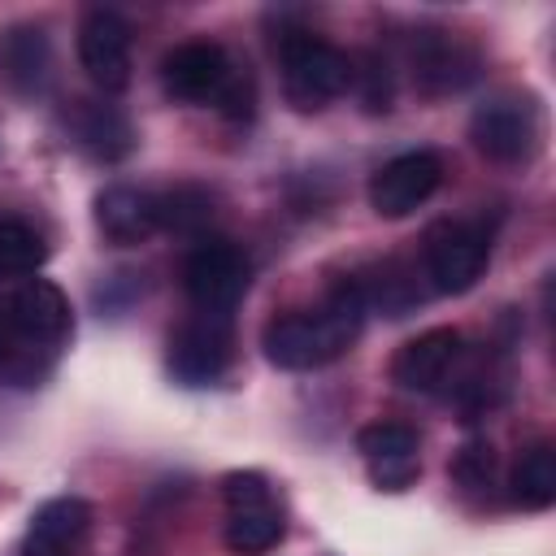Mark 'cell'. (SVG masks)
Masks as SVG:
<instances>
[{"mask_svg": "<svg viewBox=\"0 0 556 556\" xmlns=\"http://www.w3.org/2000/svg\"><path fill=\"white\" fill-rule=\"evenodd\" d=\"M74 330L70 300L48 278H26L0 304V382L39 387Z\"/></svg>", "mask_w": 556, "mask_h": 556, "instance_id": "cell-1", "label": "cell"}, {"mask_svg": "<svg viewBox=\"0 0 556 556\" xmlns=\"http://www.w3.org/2000/svg\"><path fill=\"white\" fill-rule=\"evenodd\" d=\"M365 313H369V304H365L361 282L343 278L317 308L274 317L261 334V348L278 369H321L356 343Z\"/></svg>", "mask_w": 556, "mask_h": 556, "instance_id": "cell-2", "label": "cell"}, {"mask_svg": "<svg viewBox=\"0 0 556 556\" xmlns=\"http://www.w3.org/2000/svg\"><path fill=\"white\" fill-rule=\"evenodd\" d=\"M278 61H282L287 100L304 113L330 104L352 87V56L326 43L321 35H308V30L278 35Z\"/></svg>", "mask_w": 556, "mask_h": 556, "instance_id": "cell-3", "label": "cell"}, {"mask_svg": "<svg viewBox=\"0 0 556 556\" xmlns=\"http://www.w3.org/2000/svg\"><path fill=\"white\" fill-rule=\"evenodd\" d=\"M222 495H226V547L235 556H265L269 547L282 543V530H287L282 508L256 469L226 473Z\"/></svg>", "mask_w": 556, "mask_h": 556, "instance_id": "cell-4", "label": "cell"}, {"mask_svg": "<svg viewBox=\"0 0 556 556\" xmlns=\"http://www.w3.org/2000/svg\"><path fill=\"white\" fill-rule=\"evenodd\" d=\"M182 287L195 304V313L230 317V308L248 291V256L230 239H200L182 265Z\"/></svg>", "mask_w": 556, "mask_h": 556, "instance_id": "cell-5", "label": "cell"}, {"mask_svg": "<svg viewBox=\"0 0 556 556\" xmlns=\"http://www.w3.org/2000/svg\"><path fill=\"white\" fill-rule=\"evenodd\" d=\"M469 139L482 156L513 165L530 161L539 148V109L526 96H491L469 117Z\"/></svg>", "mask_w": 556, "mask_h": 556, "instance_id": "cell-6", "label": "cell"}, {"mask_svg": "<svg viewBox=\"0 0 556 556\" xmlns=\"http://www.w3.org/2000/svg\"><path fill=\"white\" fill-rule=\"evenodd\" d=\"M486 230L473 222H439L426 235V274L434 282V291L443 295H460L469 291L482 269H486Z\"/></svg>", "mask_w": 556, "mask_h": 556, "instance_id": "cell-7", "label": "cell"}, {"mask_svg": "<svg viewBox=\"0 0 556 556\" xmlns=\"http://www.w3.org/2000/svg\"><path fill=\"white\" fill-rule=\"evenodd\" d=\"M230 317L195 313L169 334V374L187 387H208L230 365Z\"/></svg>", "mask_w": 556, "mask_h": 556, "instance_id": "cell-8", "label": "cell"}, {"mask_svg": "<svg viewBox=\"0 0 556 556\" xmlns=\"http://www.w3.org/2000/svg\"><path fill=\"white\" fill-rule=\"evenodd\" d=\"M443 182V161L439 152H400L387 165L374 169L369 178V204L378 217H408L417 204H426Z\"/></svg>", "mask_w": 556, "mask_h": 556, "instance_id": "cell-9", "label": "cell"}, {"mask_svg": "<svg viewBox=\"0 0 556 556\" xmlns=\"http://www.w3.org/2000/svg\"><path fill=\"white\" fill-rule=\"evenodd\" d=\"M78 61L100 91H122L130 83V26L113 9H87L78 26Z\"/></svg>", "mask_w": 556, "mask_h": 556, "instance_id": "cell-10", "label": "cell"}, {"mask_svg": "<svg viewBox=\"0 0 556 556\" xmlns=\"http://www.w3.org/2000/svg\"><path fill=\"white\" fill-rule=\"evenodd\" d=\"M235 65L226 56L222 43L213 39H191V43H178L165 61H161V83L174 100H187V104H217L226 83H230Z\"/></svg>", "mask_w": 556, "mask_h": 556, "instance_id": "cell-11", "label": "cell"}, {"mask_svg": "<svg viewBox=\"0 0 556 556\" xmlns=\"http://www.w3.org/2000/svg\"><path fill=\"white\" fill-rule=\"evenodd\" d=\"M460 361H465V339H460V330L434 326V330L408 339V343L395 352L391 378H395L404 391L430 395V391H443V387L456 378Z\"/></svg>", "mask_w": 556, "mask_h": 556, "instance_id": "cell-12", "label": "cell"}, {"mask_svg": "<svg viewBox=\"0 0 556 556\" xmlns=\"http://www.w3.org/2000/svg\"><path fill=\"white\" fill-rule=\"evenodd\" d=\"M417 430L404 421H374L356 434V452L369 465V478L382 491H404L417 473H421V456H417Z\"/></svg>", "mask_w": 556, "mask_h": 556, "instance_id": "cell-13", "label": "cell"}, {"mask_svg": "<svg viewBox=\"0 0 556 556\" xmlns=\"http://www.w3.org/2000/svg\"><path fill=\"white\" fill-rule=\"evenodd\" d=\"M91 530V504L78 495H56L35 508L17 556H74Z\"/></svg>", "mask_w": 556, "mask_h": 556, "instance_id": "cell-14", "label": "cell"}, {"mask_svg": "<svg viewBox=\"0 0 556 556\" xmlns=\"http://www.w3.org/2000/svg\"><path fill=\"white\" fill-rule=\"evenodd\" d=\"M473 74H478V56L447 30H421L413 39V78L421 83V91L430 96L460 91L465 83H473Z\"/></svg>", "mask_w": 556, "mask_h": 556, "instance_id": "cell-15", "label": "cell"}, {"mask_svg": "<svg viewBox=\"0 0 556 556\" xmlns=\"http://www.w3.org/2000/svg\"><path fill=\"white\" fill-rule=\"evenodd\" d=\"M96 226L104 230L109 243H143L161 217H156V195L143 191V187H130V182H113L96 195Z\"/></svg>", "mask_w": 556, "mask_h": 556, "instance_id": "cell-16", "label": "cell"}, {"mask_svg": "<svg viewBox=\"0 0 556 556\" xmlns=\"http://www.w3.org/2000/svg\"><path fill=\"white\" fill-rule=\"evenodd\" d=\"M0 70L17 91H35L48 78V39L35 26H13L0 35Z\"/></svg>", "mask_w": 556, "mask_h": 556, "instance_id": "cell-17", "label": "cell"}, {"mask_svg": "<svg viewBox=\"0 0 556 556\" xmlns=\"http://www.w3.org/2000/svg\"><path fill=\"white\" fill-rule=\"evenodd\" d=\"M74 135L78 143L100 156V161H117L130 152V122L113 109V104H96V100H83L78 113H74Z\"/></svg>", "mask_w": 556, "mask_h": 556, "instance_id": "cell-18", "label": "cell"}, {"mask_svg": "<svg viewBox=\"0 0 556 556\" xmlns=\"http://www.w3.org/2000/svg\"><path fill=\"white\" fill-rule=\"evenodd\" d=\"M508 491L521 508H534V513L556 500V452H552V443H534V447L521 452V460L513 465Z\"/></svg>", "mask_w": 556, "mask_h": 556, "instance_id": "cell-19", "label": "cell"}, {"mask_svg": "<svg viewBox=\"0 0 556 556\" xmlns=\"http://www.w3.org/2000/svg\"><path fill=\"white\" fill-rule=\"evenodd\" d=\"M48 261V243L22 217H0V278H26Z\"/></svg>", "mask_w": 556, "mask_h": 556, "instance_id": "cell-20", "label": "cell"}, {"mask_svg": "<svg viewBox=\"0 0 556 556\" xmlns=\"http://www.w3.org/2000/svg\"><path fill=\"white\" fill-rule=\"evenodd\" d=\"M208 195L200 191V187H174V191H161L156 195V217H161V226L165 230H200L204 222H208Z\"/></svg>", "mask_w": 556, "mask_h": 556, "instance_id": "cell-21", "label": "cell"}, {"mask_svg": "<svg viewBox=\"0 0 556 556\" xmlns=\"http://www.w3.org/2000/svg\"><path fill=\"white\" fill-rule=\"evenodd\" d=\"M352 83H361V100L369 113H387L391 109V74H387V61H378L374 52L352 61Z\"/></svg>", "mask_w": 556, "mask_h": 556, "instance_id": "cell-22", "label": "cell"}, {"mask_svg": "<svg viewBox=\"0 0 556 556\" xmlns=\"http://www.w3.org/2000/svg\"><path fill=\"white\" fill-rule=\"evenodd\" d=\"M452 478L465 486V491H486L495 482V456H491V443H465L452 460Z\"/></svg>", "mask_w": 556, "mask_h": 556, "instance_id": "cell-23", "label": "cell"}, {"mask_svg": "<svg viewBox=\"0 0 556 556\" xmlns=\"http://www.w3.org/2000/svg\"><path fill=\"white\" fill-rule=\"evenodd\" d=\"M217 109H222L230 122H248V117H252V109H256V87H252V74H243V70L235 65V74H230V83H226V91H222Z\"/></svg>", "mask_w": 556, "mask_h": 556, "instance_id": "cell-24", "label": "cell"}]
</instances>
